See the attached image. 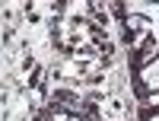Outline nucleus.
<instances>
[{
  "instance_id": "3",
  "label": "nucleus",
  "mask_w": 159,
  "mask_h": 121,
  "mask_svg": "<svg viewBox=\"0 0 159 121\" xmlns=\"http://www.w3.org/2000/svg\"><path fill=\"white\" fill-rule=\"evenodd\" d=\"M140 92H143V96H147V92H159V73H156V77H150V80H143Z\"/></svg>"
},
{
  "instance_id": "1",
  "label": "nucleus",
  "mask_w": 159,
  "mask_h": 121,
  "mask_svg": "<svg viewBox=\"0 0 159 121\" xmlns=\"http://www.w3.org/2000/svg\"><path fill=\"white\" fill-rule=\"evenodd\" d=\"M159 58V42H147L140 51H137V67H147V64H153Z\"/></svg>"
},
{
  "instance_id": "7",
  "label": "nucleus",
  "mask_w": 159,
  "mask_h": 121,
  "mask_svg": "<svg viewBox=\"0 0 159 121\" xmlns=\"http://www.w3.org/2000/svg\"><path fill=\"white\" fill-rule=\"evenodd\" d=\"M67 121H83V118H76V115H70V118H67Z\"/></svg>"
},
{
  "instance_id": "2",
  "label": "nucleus",
  "mask_w": 159,
  "mask_h": 121,
  "mask_svg": "<svg viewBox=\"0 0 159 121\" xmlns=\"http://www.w3.org/2000/svg\"><path fill=\"white\" fill-rule=\"evenodd\" d=\"M159 73V58L153 61V64H147V67H140V83H143V80H150V77H156Z\"/></svg>"
},
{
  "instance_id": "4",
  "label": "nucleus",
  "mask_w": 159,
  "mask_h": 121,
  "mask_svg": "<svg viewBox=\"0 0 159 121\" xmlns=\"http://www.w3.org/2000/svg\"><path fill=\"white\" fill-rule=\"evenodd\" d=\"M147 42H150V32H137V35H134V51H140Z\"/></svg>"
},
{
  "instance_id": "6",
  "label": "nucleus",
  "mask_w": 159,
  "mask_h": 121,
  "mask_svg": "<svg viewBox=\"0 0 159 121\" xmlns=\"http://www.w3.org/2000/svg\"><path fill=\"white\" fill-rule=\"evenodd\" d=\"M147 121H159V112H150V115H147Z\"/></svg>"
},
{
  "instance_id": "5",
  "label": "nucleus",
  "mask_w": 159,
  "mask_h": 121,
  "mask_svg": "<svg viewBox=\"0 0 159 121\" xmlns=\"http://www.w3.org/2000/svg\"><path fill=\"white\" fill-rule=\"evenodd\" d=\"M143 105H153V109H156V105H159V92H147V96H143Z\"/></svg>"
}]
</instances>
